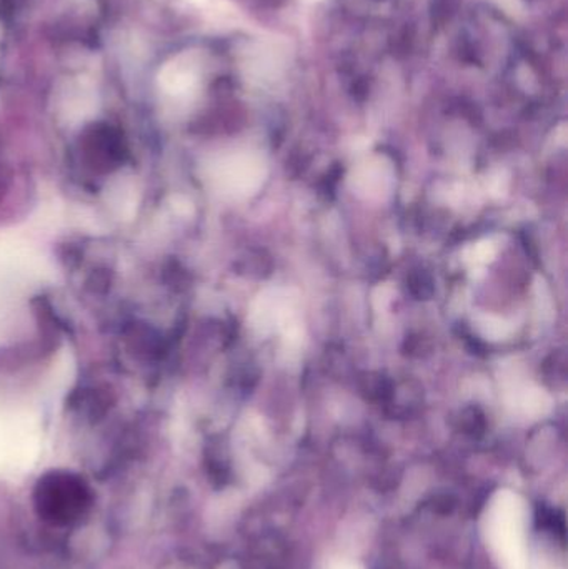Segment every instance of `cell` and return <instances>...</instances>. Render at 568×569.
Instances as JSON below:
<instances>
[{
  "label": "cell",
  "mask_w": 568,
  "mask_h": 569,
  "mask_svg": "<svg viewBox=\"0 0 568 569\" xmlns=\"http://www.w3.org/2000/svg\"><path fill=\"white\" fill-rule=\"evenodd\" d=\"M477 327H479L480 333L487 338V340H504L509 337L510 327L502 318L494 317V315H480L477 318Z\"/></svg>",
  "instance_id": "obj_5"
},
{
  "label": "cell",
  "mask_w": 568,
  "mask_h": 569,
  "mask_svg": "<svg viewBox=\"0 0 568 569\" xmlns=\"http://www.w3.org/2000/svg\"><path fill=\"white\" fill-rule=\"evenodd\" d=\"M89 487L82 478L67 471H52L40 478L36 488V507L43 520L70 525L90 507Z\"/></svg>",
  "instance_id": "obj_1"
},
{
  "label": "cell",
  "mask_w": 568,
  "mask_h": 569,
  "mask_svg": "<svg viewBox=\"0 0 568 569\" xmlns=\"http://www.w3.org/2000/svg\"><path fill=\"white\" fill-rule=\"evenodd\" d=\"M340 569H356V568H340Z\"/></svg>",
  "instance_id": "obj_7"
},
{
  "label": "cell",
  "mask_w": 568,
  "mask_h": 569,
  "mask_svg": "<svg viewBox=\"0 0 568 569\" xmlns=\"http://www.w3.org/2000/svg\"><path fill=\"white\" fill-rule=\"evenodd\" d=\"M490 537L494 547L499 550L500 558L507 569H524L522 513L514 495H500V503L494 510L490 520Z\"/></svg>",
  "instance_id": "obj_2"
},
{
  "label": "cell",
  "mask_w": 568,
  "mask_h": 569,
  "mask_svg": "<svg viewBox=\"0 0 568 569\" xmlns=\"http://www.w3.org/2000/svg\"><path fill=\"white\" fill-rule=\"evenodd\" d=\"M497 250L494 247L492 242L489 240H484V242L477 243L470 249L469 252V262L472 263L474 269H479V267L487 266V263L492 262L494 257H496Z\"/></svg>",
  "instance_id": "obj_6"
},
{
  "label": "cell",
  "mask_w": 568,
  "mask_h": 569,
  "mask_svg": "<svg viewBox=\"0 0 568 569\" xmlns=\"http://www.w3.org/2000/svg\"><path fill=\"white\" fill-rule=\"evenodd\" d=\"M83 152L90 166L107 170L122 157V140L112 127L96 126L83 137Z\"/></svg>",
  "instance_id": "obj_3"
},
{
  "label": "cell",
  "mask_w": 568,
  "mask_h": 569,
  "mask_svg": "<svg viewBox=\"0 0 568 569\" xmlns=\"http://www.w3.org/2000/svg\"><path fill=\"white\" fill-rule=\"evenodd\" d=\"M510 407H516L529 417H539L550 408V397L537 387H519L510 391Z\"/></svg>",
  "instance_id": "obj_4"
}]
</instances>
